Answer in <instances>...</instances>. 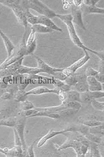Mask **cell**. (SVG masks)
I'll list each match as a JSON object with an SVG mask.
<instances>
[{
    "label": "cell",
    "instance_id": "obj_1",
    "mask_svg": "<svg viewBox=\"0 0 104 157\" xmlns=\"http://www.w3.org/2000/svg\"><path fill=\"white\" fill-rule=\"evenodd\" d=\"M68 138L67 140L61 146L54 143V147L58 151L72 147L75 151L77 156L85 157L88 153L90 141L86 139L85 136L76 131H69L64 133Z\"/></svg>",
    "mask_w": 104,
    "mask_h": 157
},
{
    "label": "cell",
    "instance_id": "obj_2",
    "mask_svg": "<svg viewBox=\"0 0 104 157\" xmlns=\"http://www.w3.org/2000/svg\"><path fill=\"white\" fill-rule=\"evenodd\" d=\"M56 17H58L66 25L70 38L75 45L77 46L78 47L82 49L83 50L89 51L95 55H96L98 57L101 59L102 61H104L103 51L98 52L92 50L84 45L81 40H80V37L78 36L77 32H76V30L74 26V24L72 22V17L71 14H56Z\"/></svg>",
    "mask_w": 104,
    "mask_h": 157
},
{
    "label": "cell",
    "instance_id": "obj_3",
    "mask_svg": "<svg viewBox=\"0 0 104 157\" xmlns=\"http://www.w3.org/2000/svg\"><path fill=\"white\" fill-rule=\"evenodd\" d=\"M0 4L11 8L15 14L19 23L24 27L25 32L28 29L26 16L27 10L29 9L26 6L24 1L19 0H0Z\"/></svg>",
    "mask_w": 104,
    "mask_h": 157
},
{
    "label": "cell",
    "instance_id": "obj_4",
    "mask_svg": "<svg viewBox=\"0 0 104 157\" xmlns=\"http://www.w3.org/2000/svg\"><path fill=\"white\" fill-rule=\"evenodd\" d=\"M26 16L28 23L32 25L36 24H40L50 28L53 31H59L60 32H63L61 29L57 26L54 22L51 20V19L48 18L47 17L41 15H38V16L34 15L30 13L29 9L27 10Z\"/></svg>",
    "mask_w": 104,
    "mask_h": 157
},
{
    "label": "cell",
    "instance_id": "obj_5",
    "mask_svg": "<svg viewBox=\"0 0 104 157\" xmlns=\"http://www.w3.org/2000/svg\"><path fill=\"white\" fill-rule=\"evenodd\" d=\"M25 3L27 8L34 10L40 15L47 17L50 19L56 17V13L55 12L41 1L39 0H28L25 1Z\"/></svg>",
    "mask_w": 104,
    "mask_h": 157
},
{
    "label": "cell",
    "instance_id": "obj_6",
    "mask_svg": "<svg viewBox=\"0 0 104 157\" xmlns=\"http://www.w3.org/2000/svg\"><path fill=\"white\" fill-rule=\"evenodd\" d=\"M38 64L37 67L41 70L43 72L46 73L49 75H52L56 77V78L60 80H64L67 77L62 72L63 69L54 68L48 65L41 58L36 56H34Z\"/></svg>",
    "mask_w": 104,
    "mask_h": 157
},
{
    "label": "cell",
    "instance_id": "obj_7",
    "mask_svg": "<svg viewBox=\"0 0 104 157\" xmlns=\"http://www.w3.org/2000/svg\"><path fill=\"white\" fill-rule=\"evenodd\" d=\"M84 51L85 55L83 58L76 61L74 64L65 69H63L62 72L66 76L68 77L75 73L78 69L83 66L84 64L88 62L89 59H91L87 51L86 50H84Z\"/></svg>",
    "mask_w": 104,
    "mask_h": 157
},
{
    "label": "cell",
    "instance_id": "obj_8",
    "mask_svg": "<svg viewBox=\"0 0 104 157\" xmlns=\"http://www.w3.org/2000/svg\"><path fill=\"white\" fill-rule=\"evenodd\" d=\"M82 13L83 12L80 7H76L75 5H73L71 14L72 16L73 24H75L84 31H86V29L83 23Z\"/></svg>",
    "mask_w": 104,
    "mask_h": 157
},
{
    "label": "cell",
    "instance_id": "obj_9",
    "mask_svg": "<svg viewBox=\"0 0 104 157\" xmlns=\"http://www.w3.org/2000/svg\"><path fill=\"white\" fill-rule=\"evenodd\" d=\"M26 117L22 118L21 120L17 121V124L15 126L18 135L20 137L22 142V147L23 149V152L25 157H29L27 153V145L26 142L24 138V129L26 125Z\"/></svg>",
    "mask_w": 104,
    "mask_h": 157
},
{
    "label": "cell",
    "instance_id": "obj_10",
    "mask_svg": "<svg viewBox=\"0 0 104 157\" xmlns=\"http://www.w3.org/2000/svg\"><path fill=\"white\" fill-rule=\"evenodd\" d=\"M69 131H72L71 128L70 126L67 128L60 131H55L52 129L50 130L46 135L40 139V140L38 141L37 147H41L46 143V141L49 139H51V138L57 136V135L63 134L66 132H69Z\"/></svg>",
    "mask_w": 104,
    "mask_h": 157
},
{
    "label": "cell",
    "instance_id": "obj_11",
    "mask_svg": "<svg viewBox=\"0 0 104 157\" xmlns=\"http://www.w3.org/2000/svg\"><path fill=\"white\" fill-rule=\"evenodd\" d=\"M58 89L54 88V89H51L47 87L44 86H40L36 87L30 91L26 92V95L34 94V95H40V94H43L45 93H55L58 94L59 92Z\"/></svg>",
    "mask_w": 104,
    "mask_h": 157
},
{
    "label": "cell",
    "instance_id": "obj_12",
    "mask_svg": "<svg viewBox=\"0 0 104 157\" xmlns=\"http://www.w3.org/2000/svg\"><path fill=\"white\" fill-rule=\"evenodd\" d=\"M88 90L91 91H104V84H101L94 77L88 76L86 78Z\"/></svg>",
    "mask_w": 104,
    "mask_h": 157
},
{
    "label": "cell",
    "instance_id": "obj_13",
    "mask_svg": "<svg viewBox=\"0 0 104 157\" xmlns=\"http://www.w3.org/2000/svg\"><path fill=\"white\" fill-rule=\"evenodd\" d=\"M78 121L80 123L88 127L97 126L104 124L103 121L97 120L96 119H93V117H79Z\"/></svg>",
    "mask_w": 104,
    "mask_h": 157
},
{
    "label": "cell",
    "instance_id": "obj_14",
    "mask_svg": "<svg viewBox=\"0 0 104 157\" xmlns=\"http://www.w3.org/2000/svg\"><path fill=\"white\" fill-rule=\"evenodd\" d=\"M4 150L5 152V155L6 157H25L22 146H15L13 148H11V149H9L8 148H5Z\"/></svg>",
    "mask_w": 104,
    "mask_h": 157
},
{
    "label": "cell",
    "instance_id": "obj_15",
    "mask_svg": "<svg viewBox=\"0 0 104 157\" xmlns=\"http://www.w3.org/2000/svg\"><path fill=\"white\" fill-rule=\"evenodd\" d=\"M0 36L4 41V44L7 50L8 57H10L12 55L13 50L15 49V46L8 36L1 29H0Z\"/></svg>",
    "mask_w": 104,
    "mask_h": 157
},
{
    "label": "cell",
    "instance_id": "obj_16",
    "mask_svg": "<svg viewBox=\"0 0 104 157\" xmlns=\"http://www.w3.org/2000/svg\"><path fill=\"white\" fill-rule=\"evenodd\" d=\"M86 77L85 74H74L71 75L67 77L64 80V82L67 85H69L71 87H74L75 85H77V83L80 81L81 79Z\"/></svg>",
    "mask_w": 104,
    "mask_h": 157
},
{
    "label": "cell",
    "instance_id": "obj_17",
    "mask_svg": "<svg viewBox=\"0 0 104 157\" xmlns=\"http://www.w3.org/2000/svg\"><path fill=\"white\" fill-rule=\"evenodd\" d=\"M43 72L38 67H29L21 65L17 70L16 73L19 74H27L29 75H36L40 73Z\"/></svg>",
    "mask_w": 104,
    "mask_h": 157
},
{
    "label": "cell",
    "instance_id": "obj_18",
    "mask_svg": "<svg viewBox=\"0 0 104 157\" xmlns=\"http://www.w3.org/2000/svg\"><path fill=\"white\" fill-rule=\"evenodd\" d=\"M82 12L83 11L86 14L90 13H100L104 14V10L103 8H98L96 6H87L82 4L80 7Z\"/></svg>",
    "mask_w": 104,
    "mask_h": 157
},
{
    "label": "cell",
    "instance_id": "obj_19",
    "mask_svg": "<svg viewBox=\"0 0 104 157\" xmlns=\"http://www.w3.org/2000/svg\"><path fill=\"white\" fill-rule=\"evenodd\" d=\"M64 101H75L80 102V93L75 90H71L64 92ZM64 102V101H63Z\"/></svg>",
    "mask_w": 104,
    "mask_h": 157
},
{
    "label": "cell",
    "instance_id": "obj_20",
    "mask_svg": "<svg viewBox=\"0 0 104 157\" xmlns=\"http://www.w3.org/2000/svg\"><path fill=\"white\" fill-rule=\"evenodd\" d=\"M99 144L90 141L89 148L87 154H88V157H102L100 151L99 147ZM86 154V155H87Z\"/></svg>",
    "mask_w": 104,
    "mask_h": 157
},
{
    "label": "cell",
    "instance_id": "obj_21",
    "mask_svg": "<svg viewBox=\"0 0 104 157\" xmlns=\"http://www.w3.org/2000/svg\"><path fill=\"white\" fill-rule=\"evenodd\" d=\"M52 83L55 86V88L63 92H66L69 91L71 88V86L67 85L64 82H62L61 80L58 79L56 78L52 79Z\"/></svg>",
    "mask_w": 104,
    "mask_h": 157
},
{
    "label": "cell",
    "instance_id": "obj_22",
    "mask_svg": "<svg viewBox=\"0 0 104 157\" xmlns=\"http://www.w3.org/2000/svg\"><path fill=\"white\" fill-rule=\"evenodd\" d=\"M86 78L87 77L81 79L79 81L77 85H75L73 88H75V90H76L80 93H83V92H85V91H88V84H87V81H86Z\"/></svg>",
    "mask_w": 104,
    "mask_h": 157
},
{
    "label": "cell",
    "instance_id": "obj_23",
    "mask_svg": "<svg viewBox=\"0 0 104 157\" xmlns=\"http://www.w3.org/2000/svg\"><path fill=\"white\" fill-rule=\"evenodd\" d=\"M21 57L17 55H11L10 57H8L5 61H4L2 64L0 65V70L6 69L8 66L15 63L19 59H21Z\"/></svg>",
    "mask_w": 104,
    "mask_h": 157
},
{
    "label": "cell",
    "instance_id": "obj_24",
    "mask_svg": "<svg viewBox=\"0 0 104 157\" xmlns=\"http://www.w3.org/2000/svg\"><path fill=\"white\" fill-rule=\"evenodd\" d=\"M93 99L91 91H88L80 93V103L85 105L91 104L92 101Z\"/></svg>",
    "mask_w": 104,
    "mask_h": 157
},
{
    "label": "cell",
    "instance_id": "obj_25",
    "mask_svg": "<svg viewBox=\"0 0 104 157\" xmlns=\"http://www.w3.org/2000/svg\"><path fill=\"white\" fill-rule=\"evenodd\" d=\"M86 139H88L89 141L91 142H94L99 145H102L103 144V142L102 138V136H97V135H95V134H92V133L88 132L84 136Z\"/></svg>",
    "mask_w": 104,
    "mask_h": 157
},
{
    "label": "cell",
    "instance_id": "obj_26",
    "mask_svg": "<svg viewBox=\"0 0 104 157\" xmlns=\"http://www.w3.org/2000/svg\"><path fill=\"white\" fill-rule=\"evenodd\" d=\"M17 118L16 117H10L0 121V126H5L14 128L17 124Z\"/></svg>",
    "mask_w": 104,
    "mask_h": 157
},
{
    "label": "cell",
    "instance_id": "obj_27",
    "mask_svg": "<svg viewBox=\"0 0 104 157\" xmlns=\"http://www.w3.org/2000/svg\"><path fill=\"white\" fill-rule=\"evenodd\" d=\"M37 116H45L53 118V119H58L61 116L57 113H52V112H46V111H40L38 112L34 115H32L29 117H37Z\"/></svg>",
    "mask_w": 104,
    "mask_h": 157
},
{
    "label": "cell",
    "instance_id": "obj_28",
    "mask_svg": "<svg viewBox=\"0 0 104 157\" xmlns=\"http://www.w3.org/2000/svg\"><path fill=\"white\" fill-rule=\"evenodd\" d=\"M31 29L33 30L36 33H50L54 31L50 28L40 24L33 25Z\"/></svg>",
    "mask_w": 104,
    "mask_h": 157
},
{
    "label": "cell",
    "instance_id": "obj_29",
    "mask_svg": "<svg viewBox=\"0 0 104 157\" xmlns=\"http://www.w3.org/2000/svg\"><path fill=\"white\" fill-rule=\"evenodd\" d=\"M89 132L92 134L103 137L104 136V124L97 126L89 127Z\"/></svg>",
    "mask_w": 104,
    "mask_h": 157
},
{
    "label": "cell",
    "instance_id": "obj_30",
    "mask_svg": "<svg viewBox=\"0 0 104 157\" xmlns=\"http://www.w3.org/2000/svg\"><path fill=\"white\" fill-rule=\"evenodd\" d=\"M65 105L68 108L75 109L76 110L80 111V109L82 108V106L81 103L79 102L75 101H64Z\"/></svg>",
    "mask_w": 104,
    "mask_h": 157
},
{
    "label": "cell",
    "instance_id": "obj_31",
    "mask_svg": "<svg viewBox=\"0 0 104 157\" xmlns=\"http://www.w3.org/2000/svg\"><path fill=\"white\" fill-rule=\"evenodd\" d=\"M79 111L76 110L75 109H70V108H67L62 110L59 112H58L59 115L60 116H64V117H68L70 115H75L79 112Z\"/></svg>",
    "mask_w": 104,
    "mask_h": 157
},
{
    "label": "cell",
    "instance_id": "obj_32",
    "mask_svg": "<svg viewBox=\"0 0 104 157\" xmlns=\"http://www.w3.org/2000/svg\"><path fill=\"white\" fill-rule=\"evenodd\" d=\"M24 90H18L15 96V100L16 101L23 102L26 100L28 96L26 94Z\"/></svg>",
    "mask_w": 104,
    "mask_h": 157
},
{
    "label": "cell",
    "instance_id": "obj_33",
    "mask_svg": "<svg viewBox=\"0 0 104 157\" xmlns=\"http://www.w3.org/2000/svg\"><path fill=\"white\" fill-rule=\"evenodd\" d=\"M91 105L95 109L98 111L103 112L104 109V102L97 101L95 99H93L92 101Z\"/></svg>",
    "mask_w": 104,
    "mask_h": 157
},
{
    "label": "cell",
    "instance_id": "obj_34",
    "mask_svg": "<svg viewBox=\"0 0 104 157\" xmlns=\"http://www.w3.org/2000/svg\"><path fill=\"white\" fill-rule=\"evenodd\" d=\"M38 111L35 109H29V110H22L19 113V115H21L22 117L27 118V117H29L32 115H34Z\"/></svg>",
    "mask_w": 104,
    "mask_h": 157
},
{
    "label": "cell",
    "instance_id": "obj_35",
    "mask_svg": "<svg viewBox=\"0 0 104 157\" xmlns=\"http://www.w3.org/2000/svg\"><path fill=\"white\" fill-rule=\"evenodd\" d=\"M35 108L34 105L32 102L29 101L27 100L23 102L22 105V110H29V109H32Z\"/></svg>",
    "mask_w": 104,
    "mask_h": 157
},
{
    "label": "cell",
    "instance_id": "obj_36",
    "mask_svg": "<svg viewBox=\"0 0 104 157\" xmlns=\"http://www.w3.org/2000/svg\"><path fill=\"white\" fill-rule=\"evenodd\" d=\"M39 140V139L35 140L32 144H31V145L27 148V154L28 155L29 157H34L35 156L34 151V146L35 144H36V141H38Z\"/></svg>",
    "mask_w": 104,
    "mask_h": 157
},
{
    "label": "cell",
    "instance_id": "obj_37",
    "mask_svg": "<svg viewBox=\"0 0 104 157\" xmlns=\"http://www.w3.org/2000/svg\"><path fill=\"white\" fill-rule=\"evenodd\" d=\"M99 73V71L94 69L92 67H88L86 69L85 72V75L86 77L92 76L95 77Z\"/></svg>",
    "mask_w": 104,
    "mask_h": 157
},
{
    "label": "cell",
    "instance_id": "obj_38",
    "mask_svg": "<svg viewBox=\"0 0 104 157\" xmlns=\"http://www.w3.org/2000/svg\"><path fill=\"white\" fill-rule=\"evenodd\" d=\"M13 132L14 135V142H15V146H22V142L20 137L16 131L15 128H13Z\"/></svg>",
    "mask_w": 104,
    "mask_h": 157
},
{
    "label": "cell",
    "instance_id": "obj_39",
    "mask_svg": "<svg viewBox=\"0 0 104 157\" xmlns=\"http://www.w3.org/2000/svg\"><path fill=\"white\" fill-rule=\"evenodd\" d=\"M36 32L33 30L31 29V32L30 33L29 35L28 38L26 42V46H29L35 40V34Z\"/></svg>",
    "mask_w": 104,
    "mask_h": 157
},
{
    "label": "cell",
    "instance_id": "obj_40",
    "mask_svg": "<svg viewBox=\"0 0 104 157\" xmlns=\"http://www.w3.org/2000/svg\"><path fill=\"white\" fill-rule=\"evenodd\" d=\"M36 47V42L35 40L29 46H27V55H29L33 54Z\"/></svg>",
    "mask_w": 104,
    "mask_h": 157
},
{
    "label": "cell",
    "instance_id": "obj_41",
    "mask_svg": "<svg viewBox=\"0 0 104 157\" xmlns=\"http://www.w3.org/2000/svg\"><path fill=\"white\" fill-rule=\"evenodd\" d=\"M95 78H96V79L99 81V82L101 84H104V71H99V73L98 74H97Z\"/></svg>",
    "mask_w": 104,
    "mask_h": 157
},
{
    "label": "cell",
    "instance_id": "obj_42",
    "mask_svg": "<svg viewBox=\"0 0 104 157\" xmlns=\"http://www.w3.org/2000/svg\"><path fill=\"white\" fill-rule=\"evenodd\" d=\"M99 2V0H84L83 3L87 6H95L96 4Z\"/></svg>",
    "mask_w": 104,
    "mask_h": 157
},
{
    "label": "cell",
    "instance_id": "obj_43",
    "mask_svg": "<svg viewBox=\"0 0 104 157\" xmlns=\"http://www.w3.org/2000/svg\"><path fill=\"white\" fill-rule=\"evenodd\" d=\"M14 75L13 72L9 70L8 68L0 70V78L6 75Z\"/></svg>",
    "mask_w": 104,
    "mask_h": 157
},
{
    "label": "cell",
    "instance_id": "obj_44",
    "mask_svg": "<svg viewBox=\"0 0 104 157\" xmlns=\"http://www.w3.org/2000/svg\"><path fill=\"white\" fill-rule=\"evenodd\" d=\"M83 4V1L81 0H75L73 1V5L76 7H80Z\"/></svg>",
    "mask_w": 104,
    "mask_h": 157
},
{
    "label": "cell",
    "instance_id": "obj_45",
    "mask_svg": "<svg viewBox=\"0 0 104 157\" xmlns=\"http://www.w3.org/2000/svg\"><path fill=\"white\" fill-rule=\"evenodd\" d=\"M2 98L5 100L10 99L11 98V94L9 93V92H6L2 96Z\"/></svg>",
    "mask_w": 104,
    "mask_h": 157
},
{
    "label": "cell",
    "instance_id": "obj_46",
    "mask_svg": "<svg viewBox=\"0 0 104 157\" xmlns=\"http://www.w3.org/2000/svg\"><path fill=\"white\" fill-rule=\"evenodd\" d=\"M0 152L2 153L3 154L5 155V152L4 150L2 149L1 148H0Z\"/></svg>",
    "mask_w": 104,
    "mask_h": 157
}]
</instances>
